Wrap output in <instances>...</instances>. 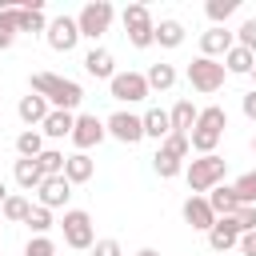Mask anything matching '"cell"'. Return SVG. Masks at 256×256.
<instances>
[{
	"label": "cell",
	"mask_w": 256,
	"mask_h": 256,
	"mask_svg": "<svg viewBox=\"0 0 256 256\" xmlns=\"http://www.w3.org/2000/svg\"><path fill=\"white\" fill-rule=\"evenodd\" d=\"M240 252L244 256H256V232H244L240 236Z\"/></svg>",
	"instance_id": "60d3db41"
},
{
	"label": "cell",
	"mask_w": 256,
	"mask_h": 256,
	"mask_svg": "<svg viewBox=\"0 0 256 256\" xmlns=\"http://www.w3.org/2000/svg\"><path fill=\"white\" fill-rule=\"evenodd\" d=\"M108 132H104V120L100 116H92V112H84V116H76V124H72V144H76V152H88V148H96L100 140H104Z\"/></svg>",
	"instance_id": "7c38bea8"
},
{
	"label": "cell",
	"mask_w": 256,
	"mask_h": 256,
	"mask_svg": "<svg viewBox=\"0 0 256 256\" xmlns=\"http://www.w3.org/2000/svg\"><path fill=\"white\" fill-rule=\"evenodd\" d=\"M0 208H4V220L24 224V220H28V212H32V200H28V196H12V192H8V200H4Z\"/></svg>",
	"instance_id": "f546056e"
},
{
	"label": "cell",
	"mask_w": 256,
	"mask_h": 256,
	"mask_svg": "<svg viewBox=\"0 0 256 256\" xmlns=\"http://www.w3.org/2000/svg\"><path fill=\"white\" fill-rule=\"evenodd\" d=\"M88 252H92V256H124L120 240H112V236H108V240H96V244H92Z\"/></svg>",
	"instance_id": "f35d334b"
},
{
	"label": "cell",
	"mask_w": 256,
	"mask_h": 256,
	"mask_svg": "<svg viewBox=\"0 0 256 256\" xmlns=\"http://www.w3.org/2000/svg\"><path fill=\"white\" fill-rule=\"evenodd\" d=\"M248 76H252V80H256V68H252V72H248Z\"/></svg>",
	"instance_id": "ee69618b"
},
{
	"label": "cell",
	"mask_w": 256,
	"mask_h": 256,
	"mask_svg": "<svg viewBox=\"0 0 256 256\" xmlns=\"http://www.w3.org/2000/svg\"><path fill=\"white\" fill-rule=\"evenodd\" d=\"M236 244H240V232H236L232 216H216V224L208 228V248L216 256H228V248H236Z\"/></svg>",
	"instance_id": "5bb4252c"
},
{
	"label": "cell",
	"mask_w": 256,
	"mask_h": 256,
	"mask_svg": "<svg viewBox=\"0 0 256 256\" xmlns=\"http://www.w3.org/2000/svg\"><path fill=\"white\" fill-rule=\"evenodd\" d=\"M72 124H76V112L52 108V112L44 116V124H40V136H44V140H64V136H72Z\"/></svg>",
	"instance_id": "e0dca14e"
},
{
	"label": "cell",
	"mask_w": 256,
	"mask_h": 256,
	"mask_svg": "<svg viewBox=\"0 0 256 256\" xmlns=\"http://www.w3.org/2000/svg\"><path fill=\"white\" fill-rule=\"evenodd\" d=\"M196 116H200V108L192 104V100H176L172 104V112H168V120H172V132H192V124H196Z\"/></svg>",
	"instance_id": "d4e9b609"
},
{
	"label": "cell",
	"mask_w": 256,
	"mask_h": 256,
	"mask_svg": "<svg viewBox=\"0 0 256 256\" xmlns=\"http://www.w3.org/2000/svg\"><path fill=\"white\" fill-rule=\"evenodd\" d=\"M224 168H228V160L224 156H196L188 168H184V176H188V188H192V196H208L216 184H224Z\"/></svg>",
	"instance_id": "277c9868"
},
{
	"label": "cell",
	"mask_w": 256,
	"mask_h": 256,
	"mask_svg": "<svg viewBox=\"0 0 256 256\" xmlns=\"http://www.w3.org/2000/svg\"><path fill=\"white\" fill-rule=\"evenodd\" d=\"M232 36H236V44H240V48L256 52V16H252V20H244V24H240V28L232 32Z\"/></svg>",
	"instance_id": "8d00e7d4"
},
{
	"label": "cell",
	"mask_w": 256,
	"mask_h": 256,
	"mask_svg": "<svg viewBox=\"0 0 256 256\" xmlns=\"http://www.w3.org/2000/svg\"><path fill=\"white\" fill-rule=\"evenodd\" d=\"M204 200H208V208H212L216 216H232V212L240 208V200H236L232 184H216V188H212V192H208Z\"/></svg>",
	"instance_id": "603a6c76"
},
{
	"label": "cell",
	"mask_w": 256,
	"mask_h": 256,
	"mask_svg": "<svg viewBox=\"0 0 256 256\" xmlns=\"http://www.w3.org/2000/svg\"><path fill=\"white\" fill-rule=\"evenodd\" d=\"M44 40H48V48H52V52H72V48L80 44L76 16H56V20H48V32H44Z\"/></svg>",
	"instance_id": "8fae6325"
},
{
	"label": "cell",
	"mask_w": 256,
	"mask_h": 256,
	"mask_svg": "<svg viewBox=\"0 0 256 256\" xmlns=\"http://www.w3.org/2000/svg\"><path fill=\"white\" fill-rule=\"evenodd\" d=\"M120 20H124V36H128V44H132V48H152L156 20H152L148 4H128V8L120 12Z\"/></svg>",
	"instance_id": "8992f818"
},
{
	"label": "cell",
	"mask_w": 256,
	"mask_h": 256,
	"mask_svg": "<svg viewBox=\"0 0 256 256\" xmlns=\"http://www.w3.org/2000/svg\"><path fill=\"white\" fill-rule=\"evenodd\" d=\"M184 220H188L196 232H208V228L216 224V212L208 208L204 196H188V200H184Z\"/></svg>",
	"instance_id": "d6986e66"
},
{
	"label": "cell",
	"mask_w": 256,
	"mask_h": 256,
	"mask_svg": "<svg viewBox=\"0 0 256 256\" xmlns=\"http://www.w3.org/2000/svg\"><path fill=\"white\" fill-rule=\"evenodd\" d=\"M232 44H236V36H232L228 28H216V24H212V28H208V32L200 36V56L216 60V56H224V52H228Z\"/></svg>",
	"instance_id": "9a60e30c"
},
{
	"label": "cell",
	"mask_w": 256,
	"mask_h": 256,
	"mask_svg": "<svg viewBox=\"0 0 256 256\" xmlns=\"http://www.w3.org/2000/svg\"><path fill=\"white\" fill-rule=\"evenodd\" d=\"M60 232H64V244L76 248V252H84V248L96 244V228H92V216L84 208H68L64 220H60Z\"/></svg>",
	"instance_id": "52a82bcc"
},
{
	"label": "cell",
	"mask_w": 256,
	"mask_h": 256,
	"mask_svg": "<svg viewBox=\"0 0 256 256\" xmlns=\"http://www.w3.org/2000/svg\"><path fill=\"white\" fill-rule=\"evenodd\" d=\"M36 160H40L44 176H64V152H60V148H44Z\"/></svg>",
	"instance_id": "d6a6232c"
},
{
	"label": "cell",
	"mask_w": 256,
	"mask_h": 256,
	"mask_svg": "<svg viewBox=\"0 0 256 256\" xmlns=\"http://www.w3.org/2000/svg\"><path fill=\"white\" fill-rule=\"evenodd\" d=\"M4 200H8V188H4V180H0V204H4Z\"/></svg>",
	"instance_id": "7bdbcfd3"
},
{
	"label": "cell",
	"mask_w": 256,
	"mask_h": 256,
	"mask_svg": "<svg viewBox=\"0 0 256 256\" xmlns=\"http://www.w3.org/2000/svg\"><path fill=\"white\" fill-rule=\"evenodd\" d=\"M232 224H236L240 236H244V232H256V204H240V208L232 212Z\"/></svg>",
	"instance_id": "d590c367"
},
{
	"label": "cell",
	"mask_w": 256,
	"mask_h": 256,
	"mask_svg": "<svg viewBox=\"0 0 256 256\" xmlns=\"http://www.w3.org/2000/svg\"><path fill=\"white\" fill-rule=\"evenodd\" d=\"M252 152H256V136H252Z\"/></svg>",
	"instance_id": "f6af8a7d"
},
{
	"label": "cell",
	"mask_w": 256,
	"mask_h": 256,
	"mask_svg": "<svg viewBox=\"0 0 256 256\" xmlns=\"http://www.w3.org/2000/svg\"><path fill=\"white\" fill-rule=\"evenodd\" d=\"M68 196H72V184L64 180V176H44V184L36 188V200H40V208H64L68 204Z\"/></svg>",
	"instance_id": "4fadbf2b"
},
{
	"label": "cell",
	"mask_w": 256,
	"mask_h": 256,
	"mask_svg": "<svg viewBox=\"0 0 256 256\" xmlns=\"http://www.w3.org/2000/svg\"><path fill=\"white\" fill-rule=\"evenodd\" d=\"M104 132H108L112 140H120V144H140V140H144V120H140L136 112L120 108V112H112V116L104 120Z\"/></svg>",
	"instance_id": "30bf717a"
},
{
	"label": "cell",
	"mask_w": 256,
	"mask_h": 256,
	"mask_svg": "<svg viewBox=\"0 0 256 256\" xmlns=\"http://www.w3.org/2000/svg\"><path fill=\"white\" fill-rule=\"evenodd\" d=\"M144 80H148V92H168L172 84H176V68L172 64H148V72H144Z\"/></svg>",
	"instance_id": "484cf974"
},
{
	"label": "cell",
	"mask_w": 256,
	"mask_h": 256,
	"mask_svg": "<svg viewBox=\"0 0 256 256\" xmlns=\"http://www.w3.org/2000/svg\"><path fill=\"white\" fill-rule=\"evenodd\" d=\"M240 108H244V116H248V120H252V124H256V88H252V92H244V96H240Z\"/></svg>",
	"instance_id": "ab89813d"
},
{
	"label": "cell",
	"mask_w": 256,
	"mask_h": 256,
	"mask_svg": "<svg viewBox=\"0 0 256 256\" xmlns=\"http://www.w3.org/2000/svg\"><path fill=\"white\" fill-rule=\"evenodd\" d=\"M236 4H240V0H208L204 8H208V20H212L216 28H224V20L236 12Z\"/></svg>",
	"instance_id": "1f68e13d"
},
{
	"label": "cell",
	"mask_w": 256,
	"mask_h": 256,
	"mask_svg": "<svg viewBox=\"0 0 256 256\" xmlns=\"http://www.w3.org/2000/svg\"><path fill=\"white\" fill-rule=\"evenodd\" d=\"M224 128H228V112H224L220 104L200 108V116H196V124H192V132H188V148H192L196 156H212L216 144L224 140Z\"/></svg>",
	"instance_id": "7a4b0ae2"
},
{
	"label": "cell",
	"mask_w": 256,
	"mask_h": 256,
	"mask_svg": "<svg viewBox=\"0 0 256 256\" xmlns=\"http://www.w3.org/2000/svg\"><path fill=\"white\" fill-rule=\"evenodd\" d=\"M232 192H236V200H240V204H256V168H252V172H244V176L232 184Z\"/></svg>",
	"instance_id": "836d02e7"
},
{
	"label": "cell",
	"mask_w": 256,
	"mask_h": 256,
	"mask_svg": "<svg viewBox=\"0 0 256 256\" xmlns=\"http://www.w3.org/2000/svg\"><path fill=\"white\" fill-rule=\"evenodd\" d=\"M24 256H56V244H52L48 236H32V240L24 244Z\"/></svg>",
	"instance_id": "74e56055"
},
{
	"label": "cell",
	"mask_w": 256,
	"mask_h": 256,
	"mask_svg": "<svg viewBox=\"0 0 256 256\" xmlns=\"http://www.w3.org/2000/svg\"><path fill=\"white\" fill-rule=\"evenodd\" d=\"M188 152H192V148H188V136H184V132H168V136L160 140L156 156H152L156 176H160V180L180 176V172H184V156H188Z\"/></svg>",
	"instance_id": "3957f363"
},
{
	"label": "cell",
	"mask_w": 256,
	"mask_h": 256,
	"mask_svg": "<svg viewBox=\"0 0 256 256\" xmlns=\"http://www.w3.org/2000/svg\"><path fill=\"white\" fill-rule=\"evenodd\" d=\"M16 36H20V32H16V4H12V8L0 16V52H8V48L16 44Z\"/></svg>",
	"instance_id": "4dcf8cb0"
},
{
	"label": "cell",
	"mask_w": 256,
	"mask_h": 256,
	"mask_svg": "<svg viewBox=\"0 0 256 256\" xmlns=\"http://www.w3.org/2000/svg\"><path fill=\"white\" fill-rule=\"evenodd\" d=\"M52 108H48V100L44 96H36V92H28V96H20V104H16V116L24 120V124H44V116H48Z\"/></svg>",
	"instance_id": "44dd1931"
},
{
	"label": "cell",
	"mask_w": 256,
	"mask_h": 256,
	"mask_svg": "<svg viewBox=\"0 0 256 256\" xmlns=\"http://www.w3.org/2000/svg\"><path fill=\"white\" fill-rule=\"evenodd\" d=\"M16 152H20V160H36V156L44 152V136H40V128H24V132L16 136Z\"/></svg>",
	"instance_id": "f1b7e54d"
},
{
	"label": "cell",
	"mask_w": 256,
	"mask_h": 256,
	"mask_svg": "<svg viewBox=\"0 0 256 256\" xmlns=\"http://www.w3.org/2000/svg\"><path fill=\"white\" fill-rule=\"evenodd\" d=\"M92 172H96V160H92L88 152H72V156H64V180H68V184H88Z\"/></svg>",
	"instance_id": "ac0fdd59"
},
{
	"label": "cell",
	"mask_w": 256,
	"mask_h": 256,
	"mask_svg": "<svg viewBox=\"0 0 256 256\" xmlns=\"http://www.w3.org/2000/svg\"><path fill=\"white\" fill-rule=\"evenodd\" d=\"M136 256H160V252H156V248H140Z\"/></svg>",
	"instance_id": "b9f144b4"
},
{
	"label": "cell",
	"mask_w": 256,
	"mask_h": 256,
	"mask_svg": "<svg viewBox=\"0 0 256 256\" xmlns=\"http://www.w3.org/2000/svg\"><path fill=\"white\" fill-rule=\"evenodd\" d=\"M12 176H16V184H20L24 192H36V188L44 184V168H40V160H16Z\"/></svg>",
	"instance_id": "7402d4cb"
},
{
	"label": "cell",
	"mask_w": 256,
	"mask_h": 256,
	"mask_svg": "<svg viewBox=\"0 0 256 256\" xmlns=\"http://www.w3.org/2000/svg\"><path fill=\"white\" fill-rule=\"evenodd\" d=\"M24 224H28V228H32V236H48V228H52V212H48V208H40V204H36V208H32V212H28V220H24Z\"/></svg>",
	"instance_id": "e575fe53"
},
{
	"label": "cell",
	"mask_w": 256,
	"mask_h": 256,
	"mask_svg": "<svg viewBox=\"0 0 256 256\" xmlns=\"http://www.w3.org/2000/svg\"><path fill=\"white\" fill-rule=\"evenodd\" d=\"M184 24L180 20H160L156 24V32H152V44H160V48H180L184 44Z\"/></svg>",
	"instance_id": "cb8c5ba5"
},
{
	"label": "cell",
	"mask_w": 256,
	"mask_h": 256,
	"mask_svg": "<svg viewBox=\"0 0 256 256\" xmlns=\"http://www.w3.org/2000/svg\"><path fill=\"white\" fill-rule=\"evenodd\" d=\"M84 72L96 76V80H112V76H116L112 52H108V48H88V52H84Z\"/></svg>",
	"instance_id": "2e32d148"
},
{
	"label": "cell",
	"mask_w": 256,
	"mask_h": 256,
	"mask_svg": "<svg viewBox=\"0 0 256 256\" xmlns=\"http://www.w3.org/2000/svg\"><path fill=\"white\" fill-rule=\"evenodd\" d=\"M32 92L48 100V108H60V112H76L80 100H84V88L68 76H56V72H32Z\"/></svg>",
	"instance_id": "6da1fadb"
},
{
	"label": "cell",
	"mask_w": 256,
	"mask_h": 256,
	"mask_svg": "<svg viewBox=\"0 0 256 256\" xmlns=\"http://www.w3.org/2000/svg\"><path fill=\"white\" fill-rule=\"evenodd\" d=\"M224 76H228V72H224L220 60L196 56V60L188 64V84H192L196 92H204V96H208V92H220V88H224Z\"/></svg>",
	"instance_id": "ba28073f"
},
{
	"label": "cell",
	"mask_w": 256,
	"mask_h": 256,
	"mask_svg": "<svg viewBox=\"0 0 256 256\" xmlns=\"http://www.w3.org/2000/svg\"><path fill=\"white\" fill-rule=\"evenodd\" d=\"M16 32H48L44 8H16Z\"/></svg>",
	"instance_id": "83f0119b"
},
{
	"label": "cell",
	"mask_w": 256,
	"mask_h": 256,
	"mask_svg": "<svg viewBox=\"0 0 256 256\" xmlns=\"http://www.w3.org/2000/svg\"><path fill=\"white\" fill-rule=\"evenodd\" d=\"M112 16H116V8H112L108 0H88V4L76 12L80 40H100V36L112 28Z\"/></svg>",
	"instance_id": "5b68a950"
},
{
	"label": "cell",
	"mask_w": 256,
	"mask_h": 256,
	"mask_svg": "<svg viewBox=\"0 0 256 256\" xmlns=\"http://www.w3.org/2000/svg\"><path fill=\"white\" fill-rule=\"evenodd\" d=\"M108 92H112V100H120V104H140V100L152 96L144 72H116V76L108 80Z\"/></svg>",
	"instance_id": "9c48e42d"
},
{
	"label": "cell",
	"mask_w": 256,
	"mask_h": 256,
	"mask_svg": "<svg viewBox=\"0 0 256 256\" xmlns=\"http://www.w3.org/2000/svg\"><path fill=\"white\" fill-rule=\"evenodd\" d=\"M140 120H144V136H152V140H164V136L172 132V120H168L164 108H148Z\"/></svg>",
	"instance_id": "4316f807"
},
{
	"label": "cell",
	"mask_w": 256,
	"mask_h": 256,
	"mask_svg": "<svg viewBox=\"0 0 256 256\" xmlns=\"http://www.w3.org/2000/svg\"><path fill=\"white\" fill-rule=\"evenodd\" d=\"M224 72H232V76H248L252 68H256V52H248V48H240V44H232L228 52H224Z\"/></svg>",
	"instance_id": "ffe728a7"
}]
</instances>
